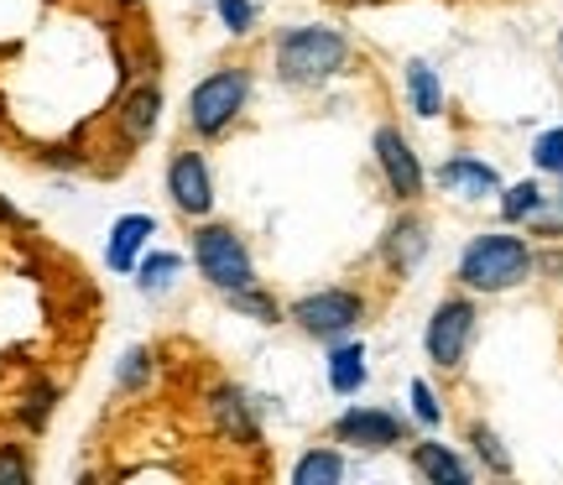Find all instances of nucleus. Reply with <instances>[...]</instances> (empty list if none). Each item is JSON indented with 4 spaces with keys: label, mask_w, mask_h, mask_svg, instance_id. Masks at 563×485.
<instances>
[{
    "label": "nucleus",
    "mask_w": 563,
    "mask_h": 485,
    "mask_svg": "<svg viewBox=\"0 0 563 485\" xmlns=\"http://www.w3.org/2000/svg\"><path fill=\"white\" fill-rule=\"evenodd\" d=\"M527 272H532V251L517 235H475L460 256V283L475 293H506L527 283Z\"/></svg>",
    "instance_id": "nucleus-1"
},
{
    "label": "nucleus",
    "mask_w": 563,
    "mask_h": 485,
    "mask_svg": "<svg viewBox=\"0 0 563 485\" xmlns=\"http://www.w3.org/2000/svg\"><path fill=\"white\" fill-rule=\"evenodd\" d=\"M350 58V42L329 26H292L277 42V68L287 84H323L334 79Z\"/></svg>",
    "instance_id": "nucleus-2"
},
{
    "label": "nucleus",
    "mask_w": 563,
    "mask_h": 485,
    "mask_svg": "<svg viewBox=\"0 0 563 485\" xmlns=\"http://www.w3.org/2000/svg\"><path fill=\"white\" fill-rule=\"evenodd\" d=\"M245 100H251V74L245 68H214L209 79H199L188 89V131L203 136V142H214V136H224L235 125Z\"/></svg>",
    "instance_id": "nucleus-3"
},
{
    "label": "nucleus",
    "mask_w": 563,
    "mask_h": 485,
    "mask_svg": "<svg viewBox=\"0 0 563 485\" xmlns=\"http://www.w3.org/2000/svg\"><path fill=\"white\" fill-rule=\"evenodd\" d=\"M194 266H199L203 283H214L220 293H235V287L256 283L251 251H245V241L230 224H199L194 230Z\"/></svg>",
    "instance_id": "nucleus-4"
},
{
    "label": "nucleus",
    "mask_w": 563,
    "mask_h": 485,
    "mask_svg": "<svg viewBox=\"0 0 563 485\" xmlns=\"http://www.w3.org/2000/svg\"><path fill=\"white\" fill-rule=\"evenodd\" d=\"M475 340V308L464 304V298H443L433 308V319H428V361L439 365V371H460L464 365V350Z\"/></svg>",
    "instance_id": "nucleus-5"
},
{
    "label": "nucleus",
    "mask_w": 563,
    "mask_h": 485,
    "mask_svg": "<svg viewBox=\"0 0 563 485\" xmlns=\"http://www.w3.org/2000/svg\"><path fill=\"white\" fill-rule=\"evenodd\" d=\"M292 319H298V329L319 334V340H340L344 329H355L365 319V304L355 293H344V287H323V293H308V298L292 304Z\"/></svg>",
    "instance_id": "nucleus-6"
},
{
    "label": "nucleus",
    "mask_w": 563,
    "mask_h": 485,
    "mask_svg": "<svg viewBox=\"0 0 563 485\" xmlns=\"http://www.w3.org/2000/svg\"><path fill=\"white\" fill-rule=\"evenodd\" d=\"M167 199L188 220H203L214 209V178H209V162L199 152H178L167 162Z\"/></svg>",
    "instance_id": "nucleus-7"
},
{
    "label": "nucleus",
    "mask_w": 563,
    "mask_h": 485,
    "mask_svg": "<svg viewBox=\"0 0 563 485\" xmlns=\"http://www.w3.org/2000/svg\"><path fill=\"white\" fill-rule=\"evenodd\" d=\"M376 162H382L386 188H391L397 199H418V194H422L418 152L407 146V136L397 131V125H382V131H376Z\"/></svg>",
    "instance_id": "nucleus-8"
},
{
    "label": "nucleus",
    "mask_w": 563,
    "mask_h": 485,
    "mask_svg": "<svg viewBox=\"0 0 563 485\" xmlns=\"http://www.w3.org/2000/svg\"><path fill=\"white\" fill-rule=\"evenodd\" d=\"M334 439L355 449H391V444H402V423L391 412H382V407H350L340 423H334Z\"/></svg>",
    "instance_id": "nucleus-9"
},
{
    "label": "nucleus",
    "mask_w": 563,
    "mask_h": 485,
    "mask_svg": "<svg viewBox=\"0 0 563 485\" xmlns=\"http://www.w3.org/2000/svg\"><path fill=\"white\" fill-rule=\"evenodd\" d=\"M152 235H157V220H152V214H121V220L110 224V241H104V266L131 277Z\"/></svg>",
    "instance_id": "nucleus-10"
},
{
    "label": "nucleus",
    "mask_w": 563,
    "mask_h": 485,
    "mask_svg": "<svg viewBox=\"0 0 563 485\" xmlns=\"http://www.w3.org/2000/svg\"><path fill=\"white\" fill-rule=\"evenodd\" d=\"M162 121V89L152 79L136 84V89H125V100L115 104V125H121V136L131 146H141Z\"/></svg>",
    "instance_id": "nucleus-11"
},
{
    "label": "nucleus",
    "mask_w": 563,
    "mask_h": 485,
    "mask_svg": "<svg viewBox=\"0 0 563 485\" xmlns=\"http://www.w3.org/2000/svg\"><path fill=\"white\" fill-rule=\"evenodd\" d=\"M209 418L220 428V439H230V444H256V439H262L256 412H251V403H245L235 386H214V392H209Z\"/></svg>",
    "instance_id": "nucleus-12"
},
{
    "label": "nucleus",
    "mask_w": 563,
    "mask_h": 485,
    "mask_svg": "<svg viewBox=\"0 0 563 485\" xmlns=\"http://www.w3.org/2000/svg\"><path fill=\"white\" fill-rule=\"evenodd\" d=\"M439 188L460 194V199H485V194H496V188H501V178H496V167H490V162L449 157L439 167Z\"/></svg>",
    "instance_id": "nucleus-13"
},
{
    "label": "nucleus",
    "mask_w": 563,
    "mask_h": 485,
    "mask_svg": "<svg viewBox=\"0 0 563 485\" xmlns=\"http://www.w3.org/2000/svg\"><path fill=\"white\" fill-rule=\"evenodd\" d=\"M412 465H418V475H428V481H470V465H464L454 449L443 444H412Z\"/></svg>",
    "instance_id": "nucleus-14"
},
{
    "label": "nucleus",
    "mask_w": 563,
    "mask_h": 485,
    "mask_svg": "<svg viewBox=\"0 0 563 485\" xmlns=\"http://www.w3.org/2000/svg\"><path fill=\"white\" fill-rule=\"evenodd\" d=\"M365 376H371V371H365L361 344H340V350L329 355V386H334L340 397H355V392L365 386Z\"/></svg>",
    "instance_id": "nucleus-15"
},
{
    "label": "nucleus",
    "mask_w": 563,
    "mask_h": 485,
    "mask_svg": "<svg viewBox=\"0 0 563 485\" xmlns=\"http://www.w3.org/2000/svg\"><path fill=\"white\" fill-rule=\"evenodd\" d=\"M407 100L418 110L422 121H433L443 110V89H439V74L428 63H407Z\"/></svg>",
    "instance_id": "nucleus-16"
},
{
    "label": "nucleus",
    "mask_w": 563,
    "mask_h": 485,
    "mask_svg": "<svg viewBox=\"0 0 563 485\" xmlns=\"http://www.w3.org/2000/svg\"><path fill=\"white\" fill-rule=\"evenodd\" d=\"M178 272H183V256L178 251H152V256H141L136 262V287L141 293H167V287L178 283Z\"/></svg>",
    "instance_id": "nucleus-17"
},
{
    "label": "nucleus",
    "mask_w": 563,
    "mask_h": 485,
    "mask_svg": "<svg viewBox=\"0 0 563 485\" xmlns=\"http://www.w3.org/2000/svg\"><path fill=\"white\" fill-rule=\"evenodd\" d=\"M422 251H428V235H422L418 220H397V224H391V235H386V262L407 272V266L422 262Z\"/></svg>",
    "instance_id": "nucleus-18"
},
{
    "label": "nucleus",
    "mask_w": 563,
    "mask_h": 485,
    "mask_svg": "<svg viewBox=\"0 0 563 485\" xmlns=\"http://www.w3.org/2000/svg\"><path fill=\"white\" fill-rule=\"evenodd\" d=\"M344 475L340 454H329V449H313V454H302L298 470H292V481L298 485H334Z\"/></svg>",
    "instance_id": "nucleus-19"
},
{
    "label": "nucleus",
    "mask_w": 563,
    "mask_h": 485,
    "mask_svg": "<svg viewBox=\"0 0 563 485\" xmlns=\"http://www.w3.org/2000/svg\"><path fill=\"white\" fill-rule=\"evenodd\" d=\"M146 382H152V350H146V344H131L121 355V365H115V386H121V392H141Z\"/></svg>",
    "instance_id": "nucleus-20"
},
{
    "label": "nucleus",
    "mask_w": 563,
    "mask_h": 485,
    "mask_svg": "<svg viewBox=\"0 0 563 485\" xmlns=\"http://www.w3.org/2000/svg\"><path fill=\"white\" fill-rule=\"evenodd\" d=\"M538 209H543V188H538V183H511V188H506V199H501L506 220H532Z\"/></svg>",
    "instance_id": "nucleus-21"
},
{
    "label": "nucleus",
    "mask_w": 563,
    "mask_h": 485,
    "mask_svg": "<svg viewBox=\"0 0 563 485\" xmlns=\"http://www.w3.org/2000/svg\"><path fill=\"white\" fill-rule=\"evenodd\" d=\"M230 304H235V313H251L256 323H277V304L266 298V293H256V283L251 287H235V293H224Z\"/></svg>",
    "instance_id": "nucleus-22"
},
{
    "label": "nucleus",
    "mask_w": 563,
    "mask_h": 485,
    "mask_svg": "<svg viewBox=\"0 0 563 485\" xmlns=\"http://www.w3.org/2000/svg\"><path fill=\"white\" fill-rule=\"evenodd\" d=\"M470 444H475V454H481V460H485L490 470H496V475H506V470H511V454H506L501 439H496V433H490L485 423L470 428Z\"/></svg>",
    "instance_id": "nucleus-23"
},
{
    "label": "nucleus",
    "mask_w": 563,
    "mask_h": 485,
    "mask_svg": "<svg viewBox=\"0 0 563 485\" xmlns=\"http://www.w3.org/2000/svg\"><path fill=\"white\" fill-rule=\"evenodd\" d=\"M214 11H220L224 32H235V37H245L256 26V5L251 0H214Z\"/></svg>",
    "instance_id": "nucleus-24"
},
{
    "label": "nucleus",
    "mask_w": 563,
    "mask_h": 485,
    "mask_svg": "<svg viewBox=\"0 0 563 485\" xmlns=\"http://www.w3.org/2000/svg\"><path fill=\"white\" fill-rule=\"evenodd\" d=\"M532 162H538L543 173H563V125H553V131H543V136H538Z\"/></svg>",
    "instance_id": "nucleus-25"
},
{
    "label": "nucleus",
    "mask_w": 563,
    "mask_h": 485,
    "mask_svg": "<svg viewBox=\"0 0 563 485\" xmlns=\"http://www.w3.org/2000/svg\"><path fill=\"white\" fill-rule=\"evenodd\" d=\"M53 407H58V386H47V382H42L37 392H32V397L21 403V418H26V428H42V423H47V412H53Z\"/></svg>",
    "instance_id": "nucleus-26"
},
{
    "label": "nucleus",
    "mask_w": 563,
    "mask_h": 485,
    "mask_svg": "<svg viewBox=\"0 0 563 485\" xmlns=\"http://www.w3.org/2000/svg\"><path fill=\"white\" fill-rule=\"evenodd\" d=\"M0 481H32V460L21 444H0Z\"/></svg>",
    "instance_id": "nucleus-27"
},
{
    "label": "nucleus",
    "mask_w": 563,
    "mask_h": 485,
    "mask_svg": "<svg viewBox=\"0 0 563 485\" xmlns=\"http://www.w3.org/2000/svg\"><path fill=\"white\" fill-rule=\"evenodd\" d=\"M412 412H418V423H422V428H439L443 407L433 403V386H428V382H412Z\"/></svg>",
    "instance_id": "nucleus-28"
},
{
    "label": "nucleus",
    "mask_w": 563,
    "mask_h": 485,
    "mask_svg": "<svg viewBox=\"0 0 563 485\" xmlns=\"http://www.w3.org/2000/svg\"><path fill=\"white\" fill-rule=\"evenodd\" d=\"M0 224H16V230H21L26 220H21V209H16V203H5V199H0Z\"/></svg>",
    "instance_id": "nucleus-29"
},
{
    "label": "nucleus",
    "mask_w": 563,
    "mask_h": 485,
    "mask_svg": "<svg viewBox=\"0 0 563 485\" xmlns=\"http://www.w3.org/2000/svg\"><path fill=\"white\" fill-rule=\"evenodd\" d=\"M125 5H131V0H125Z\"/></svg>",
    "instance_id": "nucleus-30"
}]
</instances>
